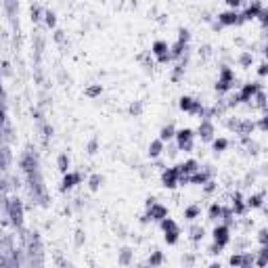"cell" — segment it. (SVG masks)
I'll return each instance as SVG.
<instances>
[{"label":"cell","instance_id":"cell-1","mask_svg":"<svg viewBox=\"0 0 268 268\" xmlns=\"http://www.w3.org/2000/svg\"><path fill=\"white\" fill-rule=\"evenodd\" d=\"M19 168H21V174L25 178V186H27L29 199H32V205L48 207L51 197H48L44 178H42L40 160H38V153L32 145H27L21 151V155H19Z\"/></svg>","mask_w":268,"mask_h":268},{"label":"cell","instance_id":"cell-2","mask_svg":"<svg viewBox=\"0 0 268 268\" xmlns=\"http://www.w3.org/2000/svg\"><path fill=\"white\" fill-rule=\"evenodd\" d=\"M21 247L25 252V266H44V243L38 231L21 228Z\"/></svg>","mask_w":268,"mask_h":268},{"label":"cell","instance_id":"cell-3","mask_svg":"<svg viewBox=\"0 0 268 268\" xmlns=\"http://www.w3.org/2000/svg\"><path fill=\"white\" fill-rule=\"evenodd\" d=\"M4 216L8 218V222H11V226L15 228V231H21L23 228V224H25V205L17 195H8L6 205H4Z\"/></svg>","mask_w":268,"mask_h":268},{"label":"cell","instance_id":"cell-4","mask_svg":"<svg viewBox=\"0 0 268 268\" xmlns=\"http://www.w3.org/2000/svg\"><path fill=\"white\" fill-rule=\"evenodd\" d=\"M237 84V78H235V69L233 67H228V65H222L220 67V72H218V80H216V86H214V90L224 96L226 92H231L233 88Z\"/></svg>","mask_w":268,"mask_h":268},{"label":"cell","instance_id":"cell-5","mask_svg":"<svg viewBox=\"0 0 268 268\" xmlns=\"http://www.w3.org/2000/svg\"><path fill=\"white\" fill-rule=\"evenodd\" d=\"M226 128L231 132H235L237 136H252L256 130V122L247 120V117H228L226 120Z\"/></svg>","mask_w":268,"mask_h":268},{"label":"cell","instance_id":"cell-6","mask_svg":"<svg viewBox=\"0 0 268 268\" xmlns=\"http://www.w3.org/2000/svg\"><path fill=\"white\" fill-rule=\"evenodd\" d=\"M195 130L191 128H180V130L174 132V143L178 145V149L184 153H193L195 151Z\"/></svg>","mask_w":268,"mask_h":268},{"label":"cell","instance_id":"cell-7","mask_svg":"<svg viewBox=\"0 0 268 268\" xmlns=\"http://www.w3.org/2000/svg\"><path fill=\"white\" fill-rule=\"evenodd\" d=\"M160 226H162V231H164V241L168 245H174L178 243V239H180V226H178L172 218H162L160 220Z\"/></svg>","mask_w":268,"mask_h":268},{"label":"cell","instance_id":"cell-8","mask_svg":"<svg viewBox=\"0 0 268 268\" xmlns=\"http://www.w3.org/2000/svg\"><path fill=\"white\" fill-rule=\"evenodd\" d=\"M178 107H180L182 111L188 113V115H199V117H203V113H205V105L201 101H197V98H193V96H180V103H178Z\"/></svg>","mask_w":268,"mask_h":268},{"label":"cell","instance_id":"cell-9","mask_svg":"<svg viewBox=\"0 0 268 268\" xmlns=\"http://www.w3.org/2000/svg\"><path fill=\"white\" fill-rule=\"evenodd\" d=\"M151 53L155 59H157V63H162V65H166V63H170L172 61V57H170V46H168V42L166 40H155L153 44H151Z\"/></svg>","mask_w":268,"mask_h":268},{"label":"cell","instance_id":"cell-10","mask_svg":"<svg viewBox=\"0 0 268 268\" xmlns=\"http://www.w3.org/2000/svg\"><path fill=\"white\" fill-rule=\"evenodd\" d=\"M84 180V174L80 170H67L63 174V180H61V193H67V191H72L74 186L78 184H82Z\"/></svg>","mask_w":268,"mask_h":268},{"label":"cell","instance_id":"cell-11","mask_svg":"<svg viewBox=\"0 0 268 268\" xmlns=\"http://www.w3.org/2000/svg\"><path fill=\"white\" fill-rule=\"evenodd\" d=\"M13 162H15V155H13L11 145L0 143V174H6L8 170H11Z\"/></svg>","mask_w":268,"mask_h":268},{"label":"cell","instance_id":"cell-12","mask_svg":"<svg viewBox=\"0 0 268 268\" xmlns=\"http://www.w3.org/2000/svg\"><path fill=\"white\" fill-rule=\"evenodd\" d=\"M212 237H214V243L220 247V250H224V247L231 243V226L226 224H216V228L212 231Z\"/></svg>","mask_w":268,"mask_h":268},{"label":"cell","instance_id":"cell-13","mask_svg":"<svg viewBox=\"0 0 268 268\" xmlns=\"http://www.w3.org/2000/svg\"><path fill=\"white\" fill-rule=\"evenodd\" d=\"M168 216V207L166 205H162V203H157V201H153L151 205H147V214L143 216V222H160L162 218H166Z\"/></svg>","mask_w":268,"mask_h":268},{"label":"cell","instance_id":"cell-14","mask_svg":"<svg viewBox=\"0 0 268 268\" xmlns=\"http://www.w3.org/2000/svg\"><path fill=\"white\" fill-rule=\"evenodd\" d=\"M195 134L201 138L203 143H212V138L216 136V126L212 120H207V117H203V120L199 122V128L195 130Z\"/></svg>","mask_w":268,"mask_h":268},{"label":"cell","instance_id":"cell-15","mask_svg":"<svg viewBox=\"0 0 268 268\" xmlns=\"http://www.w3.org/2000/svg\"><path fill=\"white\" fill-rule=\"evenodd\" d=\"M216 21L220 23L222 27H233V25H241L243 21H241V15L237 13V11H233V8H228V11H224V13H220L216 17Z\"/></svg>","mask_w":268,"mask_h":268},{"label":"cell","instance_id":"cell-16","mask_svg":"<svg viewBox=\"0 0 268 268\" xmlns=\"http://www.w3.org/2000/svg\"><path fill=\"white\" fill-rule=\"evenodd\" d=\"M162 186L168 188V191H172V188L178 186V170H176V166L164 168V170H162Z\"/></svg>","mask_w":268,"mask_h":268},{"label":"cell","instance_id":"cell-17","mask_svg":"<svg viewBox=\"0 0 268 268\" xmlns=\"http://www.w3.org/2000/svg\"><path fill=\"white\" fill-rule=\"evenodd\" d=\"M2 6H4V13L8 17V21H11V25L15 29H19V2L17 0H4Z\"/></svg>","mask_w":268,"mask_h":268},{"label":"cell","instance_id":"cell-18","mask_svg":"<svg viewBox=\"0 0 268 268\" xmlns=\"http://www.w3.org/2000/svg\"><path fill=\"white\" fill-rule=\"evenodd\" d=\"M264 8V4H262V0H252V4L245 8L243 13H239L241 15V21L245 23V21H252V19H256L258 17V13H260Z\"/></svg>","mask_w":268,"mask_h":268},{"label":"cell","instance_id":"cell-19","mask_svg":"<svg viewBox=\"0 0 268 268\" xmlns=\"http://www.w3.org/2000/svg\"><path fill=\"white\" fill-rule=\"evenodd\" d=\"M231 210H233V214L235 216H245V212H247V205H245V199H243V195L239 193V191H235L233 193V197H231Z\"/></svg>","mask_w":268,"mask_h":268},{"label":"cell","instance_id":"cell-20","mask_svg":"<svg viewBox=\"0 0 268 268\" xmlns=\"http://www.w3.org/2000/svg\"><path fill=\"white\" fill-rule=\"evenodd\" d=\"M8 193H11V182H8L6 174H0V210L4 212V205L8 199Z\"/></svg>","mask_w":268,"mask_h":268},{"label":"cell","instance_id":"cell-21","mask_svg":"<svg viewBox=\"0 0 268 268\" xmlns=\"http://www.w3.org/2000/svg\"><path fill=\"white\" fill-rule=\"evenodd\" d=\"M44 46H46L44 36L42 34H34V61H36V65H40V61H42Z\"/></svg>","mask_w":268,"mask_h":268},{"label":"cell","instance_id":"cell-22","mask_svg":"<svg viewBox=\"0 0 268 268\" xmlns=\"http://www.w3.org/2000/svg\"><path fill=\"white\" fill-rule=\"evenodd\" d=\"M186 51H188V42H186V40H180V38H176V42L170 46V57H172V61H174V59L184 57Z\"/></svg>","mask_w":268,"mask_h":268},{"label":"cell","instance_id":"cell-23","mask_svg":"<svg viewBox=\"0 0 268 268\" xmlns=\"http://www.w3.org/2000/svg\"><path fill=\"white\" fill-rule=\"evenodd\" d=\"M264 199H266V193H264V191H260V193H252V195L245 199L247 210H260V207L264 205Z\"/></svg>","mask_w":268,"mask_h":268},{"label":"cell","instance_id":"cell-24","mask_svg":"<svg viewBox=\"0 0 268 268\" xmlns=\"http://www.w3.org/2000/svg\"><path fill=\"white\" fill-rule=\"evenodd\" d=\"M15 141V128L11 122H6L0 126V143H6V145H13Z\"/></svg>","mask_w":268,"mask_h":268},{"label":"cell","instance_id":"cell-25","mask_svg":"<svg viewBox=\"0 0 268 268\" xmlns=\"http://www.w3.org/2000/svg\"><path fill=\"white\" fill-rule=\"evenodd\" d=\"M176 170H178V176H188V174H193V172L199 170V162H197V160H186L184 164H178Z\"/></svg>","mask_w":268,"mask_h":268},{"label":"cell","instance_id":"cell-26","mask_svg":"<svg viewBox=\"0 0 268 268\" xmlns=\"http://www.w3.org/2000/svg\"><path fill=\"white\" fill-rule=\"evenodd\" d=\"M186 63H188V55L180 57V61L176 63L174 72H172V82H180L182 78H184V74H186Z\"/></svg>","mask_w":268,"mask_h":268},{"label":"cell","instance_id":"cell-27","mask_svg":"<svg viewBox=\"0 0 268 268\" xmlns=\"http://www.w3.org/2000/svg\"><path fill=\"white\" fill-rule=\"evenodd\" d=\"M134 262V252H132V247H122L120 254H117V264L120 266H130Z\"/></svg>","mask_w":268,"mask_h":268},{"label":"cell","instance_id":"cell-28","mask_svg":"<svg viewBox=\"0 0 268 268\" xmlns=\"http://www.w3.org/2000/svg\"><path fill=\"white\" fill-rule=\"evenodd\" d=\"M254 264L258 268H264L268 264V245H262L258 252H254Z\"/></svg>","mask_w":268,"mask_h":268},{"label":"cell","instance_id":"cell-29","mask_svg":"<svg viewBox=\"0 0 268 268\" xmlns=\"http://www.w3.org/2000/svg\"><path fill=\"white\" fill-rule=\"evenodd\" d=\"M228 147H231V141H228L226 136H218V138L214 136V138H212V149H214L216 155H218V153H224Z\"/></svg>","mask_w":268,"mask_h":268},{"label":"cell","instance_id":"cell-30","mask_svg":"<svg viewBox=\"0 0 268 268\" xmlns=\"http://www.w3.org/2000/svg\"><path fill=\"white\" fill-rule=\"evenodd\" d=\"M164 147H166V143L162 141V138L151 141V145H149V157H151V160H157V157L164 153Z\"/></svg>","mask_w":268,"mask_h":268},{"label":"cell","instance_id":"cell-31","mask_svg":"<svg viewBox=\"0 0 268 268\" xmlns=\"http://www.w3.org/2000/svg\"><path fill=\"white\" fill-rule=\"evenodd\" d=\"M250 105H252V107H258L262 113L266 111V92H264V88H260V90H258V92L252 96V103H250Z\"/></svg>","mask_w":268,"mask_h":268},{"label":"cell","instance_id":"cell-32","mask_svg":"<svg viewBox=\"0 0 268 268\" xmlns=\"http://www.w3.org/2000/svg\"><path fill=\"white\" fill-rule=\"evenodd\" d=\"M199 216H201V205L199 203H191V205L184 207V218L188 222H195Z\"/></svg>","mask_w":268,"mask_h":268},{"label":"cell","instance_id":"cell-33","mask_svg":"<svg viewBox=\"0 0 268 268\" xmlns=\"http://www.w3.org/2000/svg\"><path fill=\"white\" fill-rule=\"evenodd\" d=\"M188 237H191L193 243H199V241H203V237H205V228L201 224H193L191 228H188Z\"/></svg>","mask_w":268,"mask_h":268},{"label":"cell","instance_id":"cell-34","mask_svg":"<svg viewBox=\"0 0 268 268\" xmlns=\"http://www.w3.org/2000/svg\"><path fill=\"white\" fill-rule=\"evenodd\" d=\"M237 63H239V67H243V69H250L252 63H254V53L252 51H241L239 57H237Z\"/></svg>","mask_w":268,"mask_h":268},{"label":"cell","instance_id":"cell-35","mask_svg":"<svg viewBox=\"0 0 268 268\" xmlns=\"http://www.w3.org/2000/svg\"><path fill=\"white\" fill-rule=\"evenodd\" d=\"M103 182H105V176L103 174H90V176H88V188H90L92 193H96L98 188L103 186Z\"/></svg>","mask_w":268,"mask_h":268},{"label":"cell","instance_id":"cell-36","mask_svg":"<svg viewBox=\"0 0 268 268\" xmlns=\"http://www.w3.org/2000/svg\"><path fill=\"white\" fill-rule=\"evenodd\" d=\"M220 220H222V224H226V226H235L237 222H235V214H233V210L228 205H222V212H220Z\"/></svg>","mask_w":268,"mask_h":268},{"label":"cell","instance_id":"cell-37","mask_svg":"<svg viewBox=\"0 0 268 268\" xmlns=\"http://www.w3.org/2000/svg\"><path fill=\"white\" fill-rule=\"evenodd\" d=\"M103 94V84H90L84 88V96L86 98H98Z\"/></svg>","mask_w":268,"mask_h":268},{"label":"cell","instance_id":"cell-38","mask_svg":"<svg viewBox=\"0 0 268 268\" xmlns=\"http://www.w3.org/2000/svg\"><path fill=\"white\" fill-rule=\"evenodd\" d=\"M69 166H72V162H69V155L67 153H59L57 155V170L61 172V174H65L69 170Z\"/></svg>","mask_w":268,"mask_h":268},{"label":"cell","instance_id":"cell-39","mask_svg":"<svg viewBox=\"0 0 268 268\" xmlns=\"http://www.w3.org/2000/svg\"><path fill=\"white\" fill-rule=\"evenodd\" d=\"M38 130H40L42 132V138H44V145H48V141H51V138H53V126L51 124H48L46 120L44 122H40V124H38Z\"/></svg>","mask_w":268,"mask_h":268},{"label":"cell","instance_id":"cell-40","mask_svg":"<svg viewBox=\"0 0 268 268\" xmlns=\"http://www.w3.org/2000/svg\"><path fill=\"white\" fill-rule=\"evenodd\" d=\"M164 262H166V256H164V252H160V250H153L151 256H149V260H147L149 266H162Z\"/></svg>","mask_w":268,"mask_h":268},{"label":"cell","instance_id":"cell-41","mask_svg":"<svg viewBox=\"0 0 268 268\" xmlns=\"http://www.w3.org/2000/svg\"><path fill=\"white\" fill-rule=\"evenodd\" d=\"M220 212H222V203H212L210 210H207V220L218 222L220 220Z\"/></svg>","mask_w":268,"mask_h":268},{"label":"cell","instance_id":"cell-42","mask_svg":"<svg viewBox=\"0 0 268 268\" xmlns=\"http://www.w3.org/2000/svg\"><path fill=\"white\" fill-rule=\"evenodd\" d=\"M174 132H176V128L172 126V124H168V126H164L162 130H160V138L164 143H168V141H174Z\"/></svg>","mask_w":268,"mask_h":268},{"label":"cell","instance_id":"cell-43","mask_svg":"<svg viewBox=\"0 0 268 268\" xmlns=\"http://www.w3.org/2000/svg\"><path fill=\"white\" fill-rule=\"evenodd\" d=\"M29 17H32V21L34 23H40L42 21V17H44V11L38 4H32V8H29Z\"/></svg>","mask_w":268,"mask_h":268},{"label":"cell","instance_id":"cell-44","mask_svg":"<svg viewBox=\"0 0 268 268\" xmlns=\"http://www.w3.org/2000/svg\"><path fill=\"white\" fill-rule=\"evenodd\" d=\"M44 23H46V27L48 29H55L57 27V15H55V11H44Z\"/></svg>","mask_w":268,"mask_h":268},{"label":"cell","instance_id":"cell-45","mask_svg":"<svg viewBox=\"0 0 268 268\" xmlns=\"http://www.w3.org/2000/svg\"><path fill=\"white\" fill-rule=\"evenodd\" d=\"M128 113H130L132 117H141L143 115V101L130 103V107H128Z\"/></svg>","mask_w":268,"mask_h":268},{"label":"cell","instance_id":"cell-46","mask_svg":"<svg viewBox=\"0 0 268 268\" xmlns=\"http://www.w3.org/2000/svg\"><path fill=\"white\" fill-rule=\"evenodd\" d=\"M254 266V252H241V266L239 268H250Z\"/></svg>","mask_w":268,"mask_h":268},{"label":"cell","instance_id":"cell-47","mask_svg":"<svg viewBox=\"0 0 268 268\" xmlns=\"http://www.w3.org/2000/svg\"><path fill=\"white\" fill-rule=\"evenodd\" d=\"M53 40L61 46V48H67V38H65V34L61 32V29H57L55 27V32H53Z\"/></svg>","mask_w":268,"mask_h":268},{"label":"cell","instance_id":"cell-48","mask_svg":"<svg viewBox=\"0 0 268 268\" xmlns=\"http://www.w3.org/2000/svg\"><path fill=\"white\" fill-rule=\"evenodd\" d=\"M86 151H88V155H94L98 151V136H92L90 141L86 143Z\"/></svg>","mask_w":268,"mask_h":268},{"label":"cell","instance_id":"cell-49","mask_svg":"<svg viewBox=\"0 0 268 268\" xmlns=\"http://www.w3.org/2000/svg\"><path fill=\"white\" fill-rule=\"evenodd\" d=\"M164 151L168 153V157H176V155H178V151H180V149H178V145H176V143L168 141V147H164Z\"/></svg>","mask_w":268,"mask_h":268},{"label":"cell","instance_id":"cell-50","mask_svg":"<svg viewBox=\"0 0 268 268\" xmlns=\"http://www.w3.org/2000/svg\"><path fill=\"white\" fill-rule=\"evenodd\" d=\"M84 241H86V235H84L82 228H78V231H76V237H74V245H76V247H82Z\"/></svg>","mask_w":268,"mask_h":268},{"label":"cell","instance_id":"cell-51","mask_svg":"<svg viewBox=\"0 0 268 268\" xmlns=\"http://www.w3.org/2000/svg\"><path fill=\"white\" fill-rule=\"evenodd\" d=\"M201 186H203V193H205V195H212V193L216 191V188H218V184L212 180V178H210V180H207V182H203Z\"/></svg>","mask_w":268,"mask_h":268},{"label":"cell","instance_id":"cell-52","mask_svg":"<svg viewBox=\"0 0 268 268\" xmlns=\"http://www.w3.org/2000/svg\"><path fill=\"white\" fill-rule=\"evenodd\" d=\"M228 264L235 266V268H239L241 266V252H235L231 258H228Z\"/></svg>","mask_w":268,"mask_h":268},{"label":"cell","instance_id":"cell-53","mask_svg":"<svg viewBox=\"0 0 268 268\" xmlns=\"http://www.w3.org/2000/svg\"><path fill=\"white\" fill-rule=\"evenodd\" d=\"M258 241H260V245H268V228H260L258 231Z\"/></svg>","mask_w":268,"mask_h":268},{"label":"cell","instance_id":"cell-54","mask_svg":"<svg viewBox=\"0 0 268 268\" xmlns=\"http://www.w3.org/2000/svg\"><path fill=\"white\" fill-rule=\"evenodd\" d=\"M266 74H268V63H266V61H262L260 65H258V76H260V80H264Z\"/></svg>","mask_w":268,"mask_h":268},{"label":"cell","instance_id":"cell-55","mask_svg":"<svg viewBox=\"0 0 268 268\" xmlns=\"http://www.w3.org/2000/svg\"><path fill=\"white\" fill-rule=\"evenodd\" d=\"M34 78H36V82H38V84H42V82H44V74H42L40 65H36V67H34Z\"/></svg>","mask_w":268,"mask_h":268},{"label":"cell","instance_id":"cell-56","mask_svg":"<svg viewBox=\"0 0 268 268\" xmlns=\"http://www.w3.org/2000/svg\"><path fill=\"white\" fill-rule=\"evenodd\" d=\"M256 19H260L262 27H266V25H268V11H266V8H262V11L258 13V17H256Z\"/></svg>","mask_w":268,"mask_h":268},{"label":"cell","instance_id":"cell-57","mask_svg":"<svg viewBox=\"0 0 268 268\" xmlns=\"http://www.w3.org/2000/svg\"><path fill=\"white\" fill-rule=\"evenodd\" d=\"M256 128H258V130H260L262 134L268 130V124H266V117H260V120H258L256 122Z\"/></svg>","mask_w":268,"mask_h":268},{"label":"cell","instance_id":"cell-58","mask_svg":"<svg viewBox=\"0 0 268 268\" xmlns=\"http://www.w3.org/2000/svg\"><path fill=\"white\" fill-rule=\"evenodd\" d=\"M226 2V6L228 8H233V11H237V8H239L241 4H243V0H224Z\"/></svg>","mask_w":268,"mask_h":268},{"label":"cell","instance_id":"cell-59","mask_svg":"<svg viewBox=\"0 0 268 268\" xmlns=\"http://www.w3.org/2000/svg\"><path fill=\"white\" fill-rule=\"evenodd\" d=\"M235 245H237V250H235V252H243L245 247L250 245V241H247V239H237V241H235Z\"/></svg>","mask_w":268,"mask_h":268},{"label":"cell","instance_id":"cell-60","mask_svg":"<svg viewBox=\"0 0 268 268\" xmlns=\"http://www.w3.org/2000/svg\"><path fill=\"white\" fill-rule=\"evenodd\" d=\"M182 264H184V266H193V264H195V256H193V254H184V256H182Z\"/></svg>","mask_w":268,"mask_h":268},{"label":"cell","instance_id":"cell-61","mask_svg":"<svg viewBox=\"0 0 268 268\" xmlns=\"http://www.w3.org/2000/svg\"><path fill=\"white\" fill-rule=\"evenodd\" d=\"M199 55H201L203 59H207V57H210V55H212V46H210V44H205V46H201V48H199Z\"/></svg>","mask_w":268,"mask_h":268},{"label":"cell","instance_id":"cell-62","mask_svg":"<svg viewBox=\"0 0 268 268\" xmlns=\"http://www.w3.org/2000/svg\"><path fill=\"white\" fill-rule=\"evenodd\" d=\"M207 252H210V254H214V256H218V254H220V252H222V250H220V247H218V245H216V243H212V245H210V247H207Z\"/></svg>","mask_w":268,"mask_h":268}]
</instances>
